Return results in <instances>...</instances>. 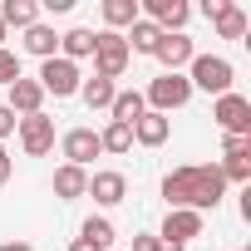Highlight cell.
<instances>
[{
  "instance_id": "cell-1",
  "label": "cell",
  "mask_w": 251,
  "mask_h": 251,
  "mask_svg": "<svg viewBox=\"0 0 251 251\" xmlns=\"http://www.w3.org/2000/svg\"><path fill=\"white\" fill-rule=\"evenodd\" d=\"M163 197H168V212L187 207V212H217L222 197H226V177L217 163H187V168H173L163 177Z\"/></svg>"
},
{
  "instance_id": "cell-2",
  "label": "cell",
  "mask_w": 251,
  "mask_h": 251,
  "mask_svg": "<svg viewBox=\"0 0 251 251\" xmlns=\"http://www.w3.org/2000/svg\"><path fill=\"white\" fill-rule=\"evenodd\" d=\"M187 84H192V94L202 89V94L222 99V94H231L236 69H231V59H222V54H192V64H187Z\"/></svg>"
},
{
  "instance_id": "cell-3",
  "label": "cell",
  "mask_w": 251,
  "mask_h": 251,
  "mask_svg": "<svg viewBox=\"0 0 251 251\" xmlns=\"http://www.w3.org/2000/svg\"><path fill=\"white\" fill-rule=\"evenodd\" d=\"M89 59H94V74H99V79H118L123 69H128V59H133V54H128V45H123V35L99 30V35H94V54H89Z\"/></svg>"
},
{
  "instance_id": "cell-4",
  "label": "cell",
  "mask_w": 251,
  "mask_h": 251,
  "mask_svg": "<svg viewBox=\"0 0 251 251\" xmlns=\"http://www.w3.org/2000/svg\"><path fill=\"white\" fill-rule=\"evenodd\" d=\"M187 99H192L187 74H158V79L143 89V103H148L153 113H173V108H182Z\"/></svg>"
},
{
  "instance_id": "cell-5",
  "label": "cell",
  "mask_w": 251,
  "mask_h": 251,
  "mask_svg": "<svg viewBox=\"0 0 251 251\" xmlns=\"http://www.w3.org/2000/svg\"><path fill=\"white\" fill-rule=\"evenodd\" d=\"M35 84L45 89V94H54V99H74L79 94V84H84V74H79V64H69V59H45L40 64V74H35Z\"/></svg>"
},
{
  "instance_id": "cell-6",
  "label": "cell",
  "mask_w": 251,
  "mask_h": 251,
  "mask_svg": "<svg viewBox=\"0 0 251 251\" xmlns=\"http://www.w3.org/2000/svg\"><path fill=\"white\" fill-rule=\"evenodd\" d=\"M212 118H217V128L222 133H241V138H251V99L246 94H222L217 103H212Z\"/></svg>"
},
{
  "instance_id": "cell-7",
  "label": "cell",
  "mask_w": 251,
  "mask_h": 251,
  "mask_svg": "<svg viewBox=\"0 0 251 251\" xmlns=\"http://www.w3.org/2000/svg\"><path fill=\"white\" fill-rule=\"evenodd\" d=\"M20 148H25V158H45L50 148H54V118L50 113H30V118H20Z\"/></svg>"
},
{
  "instance_id": "cell-8",
  "label": "cell",
  "mask_w": 251,
  "mask_h": 251,
  "mask_svg": "<svg viewBox=\"0 0 251 251\" xmlns=\"http://www.w3.org/2000/svg\"><path fill=\"white\" fill-rule=\"evenodd\" d=\"M59 153H64L69 168H84V173H89V163H94L103 148H99V133H94V128H69V133L59 138Z\"/></svg>"
},
{
  "instance_id": "cell-9",
  "label": "cell",
  "mask_w": 251,
  "mask_h": 251,
  "mask_svg": "<svg viewBox=\"0 0 251 251\" xmlns=\"http://www.w3.org/2000/svg\"><path fill=\"white\" fill-rule=\"evenodd\" d=\"M192 35H163L158 40V50H153V59L163 64V74H182L187 64H192Z\"/></svg>"
},
{
  "instance_id": "cell-10",
  "label": "cell",
  "mask_w": 251,
  "mask_h": 251,
  "mask_svg": "<svg viewBox=\"0 0 251 251\" xmlns=\"http://www.w3.org/2000/svg\"><path fill=\"white\" fill-rule=\"evenodd\" d=\"M202 222H207L202 212L177 207V212H168V217H163V231H158V236H163V241H173V246H187V241H197V236H202Z\"/></svg>"
},
{
  "instance_id": "cell-11",
  "label": "cell",
  "mask_w": 251,
  "mask_h": 251,
  "mask_svg": "<svg viewBox=\"0 0 251 251\" xmlns=\"http://www.w3.org/2000/svg\"><path fill=\"white\" fill-rule=\"evenodd\" d=\"M84 197H94L99 207H118L123 197H128V177L113 173V168H103V173H94V177H89V192H84Z\"/></svg>"
},
{
  "instance_id": "cell-12",
  "label": "cell",
  "mask_w": 251,
  "mask_h": 251,
  "mask_svg": "<svg viewBox=\"0 0 251 251\" xmlns=\"http://www.w3.org/2000/svg\"><path fill=\"white\" fill-rule=\"evenodd\" d=\"M5 108L15 113V118H30V113H45V89L35 84V79H15L10 84V99H5Z\"/></svg>"
},
{
  "instance_id": "cell-13",
  "label": "cell",
  "mask_w": 251,
  "mask_h": 251,
  "mask_svg": "<svg viewBox=\"0 0 251 251\" xmlns=\"http://www.w3.org/2000/svg\"><path fill=\"white\" fill-rule=\"evenodd\" d=\"M108 123H123V128H133V123L148 113V103H143V89H118L113 94V103H108Z\"/></svg>"
},
{
  "instance_id": "cell-14",
  "label": "cell",
  "mask_w": 251,
  "mask_h": 251,
  "mask_svg": "<svg viewBox=\"0 0 251 251\" xmlns=\"http://www.w3.org/2000/svg\"><path fill=\"white\" fill-rule=\"evenodd\" d=\"M168 133H173V118H168V113H153V108L133 123V143H143V148H163Z\"/></svg>"
},
{
  "instance_id": "cell-15",
  "label": "cell",
  "mask_w": 251,
  "mask_h": 251,
  "mask_svg": "<svg viewBox=\"0 0 251 251\" xmlns=\"http://www.w3.org/2000/svg\"><path fill=\"white\" fill-rule=\"evenodd\" d=\"M50 187H54V197H59V202H74V197H84V192H89V173H84V168H69V163H59Z\"/></svg>"
},
{
  "instance_id": "cell-16",
  "label": "cell",
  "mask_w": 251,
  "mask_h": 251,
  "mask_svg": "<svg viewBox=\"0 0 251 251\" xmlns=\"http://www.w3.org/2000/svg\"><path fill=\"white\" fill-rule=\"evenodd\" d=\"M25 50L45 64V59H54L59 54V35H54V25H45V20H35L30 30H25Z\"/></svg>"
},
{
  "instance_id": "cell-17",
  "label": "cell",
  "mask_w": 251,
  "mask_h": 251,
  "mask_svg": "<svg viewBox=\"0 0 251 251\" xmlns=\"http://www.w3.org/2000/svg\"><path fill=\"white\" fill-rule=\"evenodd\" d=\"M40 20V0H0V25H15V30H30Z\"/></svg>"
},
{
  "instance_id": "cell-18",
  "label": "cell",
  "mask_w": 251,
  "mask_h": 251,
  "mask_svg": "<svg viewBox=\"0 0 251 251\" xmlns=\"http://www.w3.org/2000/svg\"><path fill=\"white\" fill-rule=\"evenodd\" d=\"M89 54H94V30L74 25V30H64V35H59V59L79 64V59H89Z\"/></svg>"
},
{
  "instance_id": "cell-19",
  "label": "cell",
  "mask_w": 251,
  "mask_h": 251,
  "mask_svg": "<svg viewBox=\"0 0 251 251\" xmlns=\"http://www.w3.org/2000/svg\"><path fill=\"white\" fill-rule=\"evenodd\" d=\"M212 30H217V40H241V35L251 30V20H246V10H241V5H231V0H226L222 15L212 20Z\"/></svg>"
},
{
  "instance_id": "cell-20",
  "label": "cell",
  "mask_w": 251,
  "mask_h": 251,
  "mask_svg": "<svg viewBox=\"0 0 251 251\" xmlns=\"http://www.w3.org/2000/svg\"><path fill=\"white\" fill-rule=\"evenodd\" d=\"M133 20H138V0H103V25L113 35H123Z\"/></svg>"
},
{
  "instance_id": "cell-21",
  "label": "cell",
  "mask_w": 251,
  "mask_h": 251,
  "mask_svg": "<svg viewBox=\"0 0 251 251\" xmlns=\"http://www.w3.org/2000/svg\"><path fill=\"white\" fill-rule=\"evenodd\" d=\"M113 94H118V89H113V79H99V74L79 84V99H84L89 108H108V103H113Z\"/></svg>"
},
{
  "instance_id": "cell-22",
  "label": "cell",
  "mask_w": 251,
  "mask_h": 251,
  "mask_svg": "<svg viewBox=\"0 0 251 251\" xmlns=\"http://www.w3.org/2000/svg\"><path fill=\"white\" fill-rule=\"evenodd\" d=\"M79 236H84L89 246H99V251H113V222H108V217H89V222L79 226Z\"/></svg>"
},
{
  "instance_id": "cell-23",
  "label": "cell",
  "mask_w": 251,
  "mask_h": 251,
  "mask_svg": "<svg viewBox=\"0 0 251 251\" xmlns=\"http://www.w3.org/2000/svg\"><path fill=\"white\" fill-rule=\"evenodd\" d=\"M99 148H103V153H128V148H133V128H123V123H108V128L99 133Z\"/></svg>"
},
{
  "instance_id": "cell-24",
  "label": "cell",
  "mask_w": 251,
  "mask_h": 251,
  "mask_svg": "<svg viewBox=\"0 0 251 251\" xmlns=\"http://www.w3.org/2000/svg\"><path fill=\"white\" fill-rule=\"evenodd\" d=\"M217 168H222V177H226V182H246V187H251V153H236V158H222Z\"/></svg>"
},
{
  "instance_id": "cell-25",
  "label": "cell",
  "mask_w": 251,
  "mask_h": 251,
  "mask_svg": "<svg viewBox=\"0 0 251 251\" xmlns=\"http://www.w3.org/2000/svg\"><path fill=\"white\" fill-rule=\"evenodd\" d=\"M15 79H20V54H15V50H0V84L10 89Z\"/></svg>"
},
{
  "instance_id": "cell-26",
  "label": "cell",
  "mask_w": 251,
  "mask_h": 251,
  "mask_svg": "<svg viewBox=\"0 0 251 251\" xmlns=\"http://www.w3.org/2000/svg\"><path fill=\"white\" fill-rule=\"evenodd\" d=\"M236 153H251V138H241V133H226V138H222V158H236Z\"/></svg>"
},
{
  "instance_id": "cell-27",
  "label": "cell",
  "mask_w": 251,
  "mask_h": 251,
  "mask_svg": "<svg viewBox=\"0 0 251 251\" xmlns=\"http://www.w3.org/2000/svg\"><path fill=\"white\" fill-rule=\"evenodd\" d=\"M15 128H20V118H15L5 103H0V143H5V138H15Z\"/></svg>"
},
{
  "instance_id": "cell-28",
  "label": "cell",
  "mask_w": 251,
  "mask_h": 251,
  "mask_svg": "<svg viewBox=\"0 0 251 251\" xmlns=\"http://www.w3.org/2000/svg\"><path fill=\"white\" fill-rule=\"evenodd\" d=\"M10 173H15V158L5 153V143H0V187H5V182H10Z\"/></svg>"
},
{
  "instance_id": "cell-29",
  "label": "cell",
  "mask_w": 251,
  "mask_h": 251,
  "mask_svg": "<svg viewBox=\"0 0 251 251\" xmlns=\"http://www.w3.org/2000/svg\"><path fill=\"white\" fill-rule=\"evenodd\" d=\"M133 251H163V236H133Z\"/></svg>"
},
{
  "instance_id": "cell-30",
  "label": "cell",
  "mask_w": 251,
  "mask_h": 251,
  "mask_svg": "<svg viewBox=\"0 0 251 251\" xmlns=\"http://www.w3.org/2000/svg\"><path fill=\"white\" fill-rule=\"evenodd\" d=\"M0 251H35V246H30V241H5Z\"/></svg>"
},
{
  "instance_id": "cell-31",
  "label": "cell",
  "mask_w": 251,
  "mask_h": 251,
  "mask_svg": "<svg viewBox=\"0 0 251 251\" xmlns=\"http://www.w3.org/2000/svg\"><path fill=\"white\" fill-rule=\"evenodd\" d=\"M69 251H99V246H89L84 236H74V241H69Z\"/></svg>"
},
{
  "instance_id": "cell-32",
  "label": "cell",
  "mask_w": 251,
  "mask_h": 251,
  "mask_svg": "<svg viewBox=\"0 0 251 251\" xmlns=\"http://www.w3.org/2000/svg\"><path fill=\"white\" fill-rule=\"evenodd\" d=\"M163 251H187V246H173V241H163Z\"/></svg>"
},
{
  "instance_id": "cell-33",
  "label": "cell",
  "mask_w": 251,
  "mask_h": 251,
  "mask_svg": "<svg viewBox=\"0 0 251 251\" xmlns=\"http://www.w3.org/2000/svg\"><path fill=\"white\" fill-rule=\"evenodd\" d=\"M5 35H10V30H5V25H0V50H5Z\"/></svg>"
}]
</instances>
